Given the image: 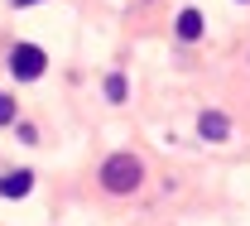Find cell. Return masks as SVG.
Listing matches in <instances>:
<instances>
[{"instance_id": "6da1fadb", "label": "cell", "mask_w": 250, "mask_h": 226, "mask_svg": "<svg viewBox=\"0 0 250 226\" xmlns=\"http://www.w3.org/2000/svg\"><path fill=\"white\" fill-rule=\"evenodd\" d=\"M140 159L135 154H111V159L101 164V188L106 193H135L140 188Z\"/></svg>"}, {"instance_id": "7a4b0ae2", "label": "cell", "mask_w": 250, "mask_h": 226, "mask_svg": "<svg viewBox=\"0 0 250 226\" xmlns=\"http://www.w3.org/2000/svg\"><path fill=\"white\" fill-rule=\"evenodd\" d=\"M43 48H34V43H15L10 48V72L20 77V82H34V77H43Z\"/></svg>"}, {"instance_id": "3957f363", "label": "cell", "mask_w": 250, "mask_h": 226, "mask_svg": "<svg viewBox=\"0 0 250 226\" xmlns=\"http://www.w3.org/2000/svg\"><path fill=\"white\" fill-rule=\"evenodd\" d=\"M197 135L212 140V144H221V140L231 135V121H226L221 111H202V116H197Z\"/></svg>"}, {"instance_id": "277c9868", "label": "cell", "mask_w": 250, "mask_h": 226, "mask_svg": "<svg viewBox=\"0 0 250 226\" xmlns=\"http://www.w3.org/2000/svg\"><path fill=\"white\" fill-rule=\"evenodd\" d=\"M34 188V173L29 168H10V173H0V197H24Z\"/></svg>"}, {"instance_id": "5b68a950", "label": "cell", "mask_w": 250, "mask_h": 226, "mask_svg": "<svg viewBox=\"0 0 250 226\" xmlns=\"http://www.w3.org/2000/svg\"><path fill=\"white\" fill-rule=\"evenodd\" d=\"M202 34V10H183L178 15V39H197Z\"/></svg>"}, {"instance_id": "8992f818", "label": "cell", "mask_w": 250, "mask_h": 226, "mask_svg": "<svg viewBox=\"0 0 250 226\" xmlns=\"http://www.w3.org/2000/svg\"><path fill=\"white\" fill-rule=\"evenodd\" d=\"M106 97H111V101H125V77H121V72L106 77Z\"/></svg>"}, {"instance_id": "52a82bcc", "label": "cell", "mask_w": 250, "mask_h": 226, "mask_svg": "<svg viewBox=\"0 0 250 226\" xmlns=\"http://www.w3.org/2000/svg\"><path fill=\"white\" fill-rule=\"evenodd\" d=\"M0 125H15V101L0 92Z\"/></svg>"}, {"instance_id": "ba28073f", "label": "cell", "mask_w": 250, "mask_h": 226, "mask_svg": "<svg viewBox=\"0 0 250 226\" xmlns=\"http://www.w3.org/2000/svg\"><path fill=\"white\" fill-rule=\"evenodd\" d=\"M10 5H15V10H20V5H39V0H10Z\"/></svg>"}]
</instances>
